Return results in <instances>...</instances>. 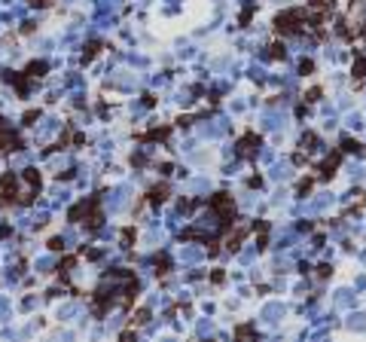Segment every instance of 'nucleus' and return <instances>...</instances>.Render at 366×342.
<instances>
[{
	"label": "nucleus",
	"mask_w": 366,
	"mask_h": 342,
	"mask_svg": "<svg viewBox=\"0 0 366 342\" xmlns=\"http://www.w3.org/2000/svg\"><path fill=\"white\" fill-rule=\"evenodd\" d=\"M250 15H254V9H250V6H247V9H244V12H241V28H244V24H247V21H250Z\"/></svg>",
	"instance_id": "obj_32"
},
{
	"label": "nucleus",
	"mask_w": 366,
	"mask_h": 342,
	"mask_svg": "<svg viewBox=\"0 0 366 342\" xmlns=\"http://www.w3.org/2000/svg\"><path fill=\"white\" fill-rule=\"evenodd\" d=\"M168 183H156L147 196H144V202H150V205H162V202H168Z\"/></svg>",
	"instance_id": "obj_8"
},
{
	"label": "nucleus",
	"mask_w": 366,
	"mask_h": 342,
	"mask_svg": "<svg viewBox=\"0 0 366 342\" xmlns=\"http://www.w3.org/2000/svg\"><path fill=\"white\" fill-rule=\"evenodd\" d=\"M86 208H89V199H79V202L67 211V220H70V223H79V220L86 217Z\"/></svg>",
	"instance_id": "obj_11"
},
{
	"label": "nucleus",
	"mask_w": 366,
	"mask_h": 342,
	"mask_svg": "<svg viewBox=\"0 0 366 342\" xmlns=\"http://www.w3.org/2000/svg\"><path fill=\"white\" fill-rule=\"evenodd\" d=\"M360 37H366V24H363V28H360Z\"/></svg>",
	"instance_id": "obj_36"
},
{
	"label": "nucleus",
	"mask_w": 366,
	"mask_h": 342,
	"mask_svg": "<svg viewBox=\"0 0 366 342\" xmlns=\"http://www.w3.org/2000/svg\"><path fill=\"white\" fill-rule=\"evenodd\" d=\"M257 147H260V135L247 131V135L238 141V156H241V159H250V156L257 153Z\"/></svg>",
	"instance_id": "obj_7"
},
{
	"label": "nucleus",
	"mask_w": 366,
	"mask_h": 342,
	"mask_svg": "<svg viewBox=\"0 0 366 342\" xmlns=\"http://www.w3.org/2000/svg\"><path fill=\"white\" fill-rule=\"evenodd\" d=\"M37 119H40V107H31V110L21 113V125H34Z\"/></svg>",
	"instance_id": "obj_18"
},
{
	"label": "nucleus",
	"mask_w": 366,
	"mask_h": 342,
	"mask_svg": "<svg viewBox=\"0 0 366 342\" xmlns=\"http://www.w3.org/2000/svg\"><path fill=\"white\" fill-rule=\"evenodd\" d=\"M171 138V125H162V128H150V131H140L137 135V141H168Z\"/></svg>",
	"instance_id": "obj_9"
},
{
	"label": "nucleus",
	"mask_w": 366,
	"mask_h": 342,
	"mask_svg": "<svg viewBox=\"0 0 366 342\" xmlns=\"http://www.w3.org/2000/svg\"><path fill=\"white\" fill-rule=\"evenodd\" d=\"M3 83L15 86L18 98H27V95H31V76H27L24 70H3Z\"/></svg>",
	"instance_id": "obj_4"
},
{
	"label": "nucleus",
	"mask_w": 366,
	"mask_h": 342,
	"mask_svg": "<svg viewBox=\"0 0 366 342\" xmlns=\"http://www.w3.org/2000/svg\"><path fill=\"white\" fill-rule=\"evenodd\" d=\"M235 336H238V339H244V336H254V327H250V324H241V327L235 330Z\"/></svg>",
	"instance_id": "obj_25"
},
{
	"label": "nucleus",
	"mask_w": 366,
	"mask_h": 342,
	"mask_svg": "<svg viewBox=\"0 0 366 342\" xmlns=\"http://www.w3.org/2000/svg\"><path fill=\"white\" fill-rule=\"evenodd\" d=\"M351 70H354V76H357V80H363V76H366V58L360 55V52L354 55V67H351Z\"/></svg>",
	"instance_id": "obj_17"
},
{
	"label": "nucleus",
	"mask_w": 366,
	"mask_h": 342,
	"mask_svg": "<svg viewBox=\"0 0 366 342\" xmlns=\"http://www.w3.org/2000/svg\"><path fill=\"white\" fill-rule=\"evenodd\" d=\"M55 0H31V6H37V9H49Z\"/></svg>",
	"instance_id": "obj_31"
},
{
	"label": "nucleus",
	"mask_w": 366,
	"mask_h": 342,
	"mask_svg": "<svg viewBox=\"0 0 366 342\" xmlns=\"http://www.w3.org/2000/svg\"><path fill=\"white\" fill-rule=\"evenodd\" d=\"M73 263H76V257H64V260L58 263V272H61V275H67V272L73 269Z\"/></svg>",
	"instance_id": "obj_24"
},
{
	"label": "nucleus",
	"mask_w": 366,
	"mask_h": 342,
	"mask_svg": "<svg viewBox=\"0 0 366 342\" xmlns=\"http://www.w3.org/2000/svg\"><path fill=\"white\" fill-rule=\"evenodd\" d=\"M180 239H183V242H192V239H205V235H202L199 229H186V232H183Z\"/></svg>",
	"instance_id": "obj_27"
},
{
	"label": "nucleus",
	"mask_w": 366,
	"mask_h": 342,
	"mask_svg": "<svg viewBox=\"0 0 366 342\" xmlns=\"http://www.w3.org/2000/svg\"><path fill=\"white\" fill-rule=\"evenodd\" d=\"M318 98H321V89H312V92H305V101H308V104H315Z\"/></svg>",
	"instance_id": "obj_30"
},
{
	"label": "nucleus",
	"mask_w": 366,
	"mask_h": 342,
	"mask_svg": "<svg viewBox=\"0 0 366 342\" xmlns=\"http://www.w3.org/2000/svg\"><path fill=\"white\" fill-rule=\"evenodd\" d=\"M247 232H250V229H247V226H238V229H235V235H229V239H226V248H229V251H238V248H241V242H244V235H247Z\"/></svg>",
	"instance_id": "obj_13"
},
{
	"label": "nucleus",
	"mask_w": 366,
	"mask_h": 342,
	"mask_svg": "<svg viewBox=\"0 0 366 342\" xmlns=\"http://www.w3.org/2000/svg\"><path fill=\"white\" fill-rule=\"evenodd\" d=\"M211 208H214L223 220H232V217H235V202H232V196H226V193L211 196Z\"/></svg>",
	"instance_id": "obj_5"
},
{
	"label": "nucleus",
	"mask_w": 366,
	"mask_h": 342,
	"mask_svg": "<svg viewBox=\"0 0 366 342\" xmlns=\"http://www.w3.org/2000/svg\"><path fill=\"white\" fill-rule=\"evenodd\" d=\"M18 150H24V138L15 135L12 128L0 131V153H18Z\"/></svg>",
	"instance_id": "obj_6"
},
{
	"label": "nucleus",
	"mask_w": 366,
	"mask_h": 342,
	"mask_svg": "<svg viewBox=\"0 0 366 342\" xmlns=\"http://www.w3.org/2000/svg\"><path fill=\"white\" fill-rule=\"evenodd\" d=\"M308 190H312V177H305V180H302V183H299V193H302V196H305V193H308Z\"/></svg>",
	"instance_id": "obj_33"
},
{
	"label": "nucleus",
	"mask_w": 366,
	"mask_h": 342,
	"mask_svg": "<svg viewBox=\"0 0 366 342\" xmlns=\"http://www.w3.org/2000/svg\"><path fill=\"white\" fill-rule=\"evenodd\" d=\"M147 321H150V309H137L134 318H131V327H144Z\"/></svg>",
	"instance_id": "obj_21"
},
{
	"label": "nucleus",
	"mask_w": 366,
	"mask_h": 342,
	"mask_svg": "<svg viewBox=\"0 0 366 342\" xmlns=\"http://www.w3.org/2000/svg\"><path fill=\"white\" fill-rule=\"evenodd\" d=\"M46 70H49V64H46V61H31V64L24 67V73H27L31 80H40V76H46Z\"/></svg>",
	"instance_id": "obj_12"
},
{
	"label": "nucleus",
	"mask_w": 366,
	"mask_h": 342,
	"mask_svg": "<svg viewBox=\"0 0 366 342\" xmlns=\"http://www.w3.org/2000/svg\"><path fill=\"white\" fill-rule=\"evenodd\" d=\"M269 49H272V52H269V58H281V61L287 58V49H284V43H272Z\"/></svg>",
	"instance_id": "obj_22"
},
{
	"label": "nucleus",
	"mask_w": 366,
	"mask_h": 342,
	"mask_svg": "<svg viewBox=\"0 0 366 342\" xmlns=\"http://www.w3.org/2000/svg\"><path fill=\"white\" fill-rule=\"evenodd\" d=\"M171 272V260L162 254V257H156V275H168Z\"/></svg>",
	"instance_id": "obj_20"
},
{
	"label": "nucleus",
	"mask_w": 366,
	"mask_h": 342,
	"mask_svg": "<svg viewBox=\"0 0 366 342\" xmlns=\"http://www.w3.org/2000/svg\"><path fill=\"white\" fill-rule=\"evenodd\" d=\"M312 6H318V9H333V0H308Z\"/></svg>",
	"instance_id": "obj_29"
},
{
	"label": "nucleus",
	"mask_w": 366,
	"mask_h": 342,
	"mask_svg": "<svg viewBox=\"0 0 366 342\" xmlns=\"http://www.w3.org/2000/svg\"><path fill=\"white\" fill-rule=\"evenodd\" d=\"M342 153H363V144H360V141L345 138V141H342Z\"/></svg>",
	"instance_id": "obj_19"
},
{
	"label": "nucleus",
	"mask_w": 366,
	"mask_h": 342,
	"mask_svg": "<svg viewBox=\"0 0 366 342\" xmlns=\"http://www.w3.org/2000/svg\"><path fill=\"white\" fill-rule=\"evenodd\" d=\"M98 52H101V43H98V40H92V43L86 46V52H82V64H89V61H92Z\"/></svg>",
	"instance_id": "obj_16"
},
{
	"label": "nucleus",
	"mask_w": 366,
	"mask_h": 342,
	"mask_svg": "<svg viewBox=\"0 0 366 342\" xmlns=\"http://www.w3.org/2000/svg\"><path fill=\"white\" fill-rule=\"evenodd\" d=\"M211 281H214V284H223V272H220V269H217V272H214V275H211Z\"/></svg>",
	"instance_id": "obj_34"
},
{
	"label": "nucleus",
	"mask_w": 366,
	"mask_h": 342,
	"mask_svg": "<svg viewBox=\"0 0 366 342\" xmlns=\"http://www.w3.org/2000/svg\"><path fill=\"white\" fill-rule=\"evenodd\" d=\"M339 162H342V150H336V153H333V156L321 165V177H324V180H327V177H333V174H336V168H339Z\"/></svg>",
	"instance_id": "obj_10"
},
{
	"label": "nucleus",
	"mask_w": 366,
	"mask_h": 342,
	"mask_svg": "<svg viewBox=\"0 0 366 342\" xmlns=\"http://www.w3.org/2000/svg\"><path fill=\"white\" fill-rule=\"evenodd\" d=\"M18 205V177L15 174H3L0 177V211Z\"/></svg>",
	"instance_id": "obj_2"
},
{
	"label": "nucleus",
	"mask_w": 366,
	"mask_h": 342,
	"mask_svg": "<svg viewBox=\"0 0 366 342\" xmlns=\"http://www.w3.org/2000/svg\"><path fill=\"white\" fill-rule=\"evenodd\" d=\"M305 21H308V12H305V9H287V12H278V15H275V31H278V34H287V37H299Z\"/></svg>",
	"instance_id": "obj_1"
},
{
	"label": "nucleus",
	"mask_w": 366,
	"mask_h": 342,
	"mask_svg": "<svg viewBox=\"0 0 366 342\" xmlns=\"http://www.w3.org/2000/svg\"><path fill=\"white\" fill-rule=\"evenodd\" d=\"M86 229L89 232H98L101 226H104V211H101V196L95 193V196H89V208H86Z\"/></svg>",
	"instance_id": "obj_3"
},
{
	"label": "nucleus",
	"mask_w": 366,
	"mask_h": 342,
	"mask_svg": "<svg viewBox=\"0 0 366 342\" xmlns=\"http://www.w3.org/2000/svg\"><path fill=\"white\" fill-rule=\"evenodd\" d=\"M6 128H9V125H6V119L0 116V131H6Z\"/></svg>",
	"instance_id": "obj_35"
},
{
	"label": "nucleus",
	"mask_w": 366,
	"mask_h": 342,
	"mask_svg": "<svg viewBox=\"0 0 366 342\" xmlns=\"http://www.w3.org/2000/svg\"><path fill=\"white\" fill-rule=\"evenodd\" d=\"M119 245H122L125 251H128L131 245H134V226H125V229L119 232Z\"/></svg>",
	"instance_id": "obj_15"
},
{
	"label": "nucleus",
	"mask_w": 366,
	"mask_h": 342,
	"mask_svg": "<svg viewBox=\"0 0 366 342\" xmlns=\"http://www.w3.org/2000/svg\"><path fill=\"white\" fill-rule=\"evenodd\" d=\"M46 248H49V251H64V242H61V239H49Z\"/></svg>",
	"instance_id": "obj_28"
},
{
	"label": "nucleus",
	"mask_w": 366,
	"mask_h": 342,
	"mask_svg": "<svg viewBox=\"0 0 366 342\" xmlns=\"http://www.w3.org/2000/svg\"><path fill=\"white\" fill-rule=\"evenodd\" d=\"M299 70H302V76H308V73L315 70V61H308V58H302V64H299Z\"/></svg>",
	"instance_id": "obj_26"
},
{
	"label": "nucleus",
	"mask_w": 366,
	"mask_h": 342,
	"mask_svg": "<svg viewBox=\"0 0 366 342\" xmlns=\"http://www.w3.org/2000/svg\"><path fill=\"white\" fill-rule=\"evenodd\" d=\"M70 135H73V125H67V128H64V135L58 138V144H55V150H64V147L70 144Z\"/></svg>",
	"instance_id": "obj_23"
},
{
	"label": "nucleus",
	"mask_w": 366,
	"mask_h": 342,
	"mask_svg": "<svg viewBox=\"0 0 366 342\" xmlns=\"http://www.w3.org/2000/svg\"><path fill=\"white\" fill-rule=\"evenodd\" d=\"M21 180H24L31 190L40 193V171H37V168H24V171H21Z\"/></svg>",
	"instance_id": "obj_14"
}]
</instances>
